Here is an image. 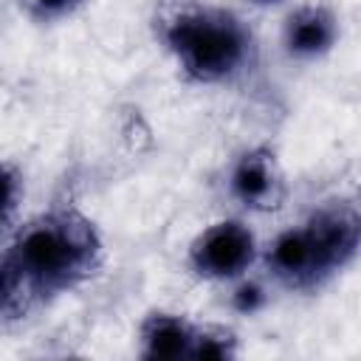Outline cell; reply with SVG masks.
Wrapping results in <instances>:
<instances>
[{
  "mask_svg": "<svg viewBox=\"0 0 361 361\" xmlns=\"http://www.w3.org/2000/svg\"><path fill=\"white\" fill-rule=\"evenodd\" d=\"M164 39L186 76L197 82H220L243 68L251 48L245 25L223 8L183 6L164 23Z\"/></svg>",
  "mask_w": 361,
  "mask_h": 361,
  "instance_id": "3957f363",
  "label": "cell"
},
{
  "mask_svg": "<svg viewBox=\"0 0 361 361\" xmlns=\"http://www.w3.org/2000/svg\"><path fill=\"white\" fill-rule=\"evenodd\" d=\"M254 3H276V0H254Z\"/></svg>",
  "mask_w": 361,
  "mask_h": 361,
  "instance_id": "7c38bea8",
  "label": "cell"
},
{
  "mask_svg": "<svg viewBox=\"0 0 361 361\" xmlns=\"http://www.w3.org/2000/svg\"><path fill=\"white\" fill-rule=\"evenodd\" d=\"M336 34V17L324 6H302L285 20V48L302 59L327 54Z\"/></svg>",
  "mask_w": 361,
  "mask_h": 361,
  "instance_id": "8992f818",
  "label": "cell"
},
{
  "mask_svg": "<svg viewBox=\"0 0 361 361\" xmlns=\"http://www.w3.org/2000/svg\"><path fill=\"white\" fill-rule=\"evenodd\" d=\"M17 186H20V178L14 175L11 166H6V223H11V214L17 206Z\"/></svg>",
  "mask_w": 361,
  "mask_h": 361,
  "instance_id": "8fae6325",
  "label": "cell"
},
{
  "mask_svg": "<svg viewBox=\"0 0 361 361\" xmlns=\"http://www.w3.org/2000/svg\"><path fill=\"white\" fill-rule=\"evenodd\" d=\"M189 259L200 276L209 279L240 276L254 259V234L248 226L237 220L214 223L192 243Z\"/></svg>",
  "mask_w": 361,
  "mask_h": 361,
  "instance_id": "277c9868",
  "label": "cell"
},
{
  "mask_svg": "<svg viewBox=\"0 0 361 361\" xmlns=\"http://www.w3.org/2000/svg\"><path fill=\"white\" fill-rule=\"evenodd\" d=\"M237 338L223 327H197L189 358H234Z\"/></svg>",
  "mask_w": 361,
  "mask_h": 361,
  "instance_id": "ba28073f",
  "label": "cell"
},
{
  "mask_svg": "<svg viewBox=\"0 0 361 361\" xmlns=\"http://www.w3.org/2000/svg\"><path fill=\"white\" fill-rule=\"evenodd\" d=\"M34 17H62L68 14L71 8H76L82 0H20Z\"/></svg>",
  "mask_w": 361,
  "mask_h": 361,
  "instance_id": "9c48e42d",
  "label": "cell"
},
{
  "mask_svg": "<svg viewBox=\"0 0 361 361\" xmlns=\"http://www.w3.org/2000/svg\"><path fill=\"white\" fill-rule=\"evenodd\" d=\"M262 290L257 285H243L237 293H234V307L237 310H257L262 305Z\"/></svg>",
  "mask_w": 361,
  "mask_h": 361,
  "instance_id": "30bf717a",
  "label": "cell"
},
{
  "mask_svg": "<svg viewBox=\"0 0 361 361\" xmlns=\"http://www.w3.org/2000/svg\"><path fill=\"white\" fill-rule=\"evenodd\" d=\"M99 259L102 240L76 209H51L28 220L3 257V316L17 319L45 296L79 285Z\"/></svg>",
  "mask_w": 361,
  "mask_h": 361,
  "instance_id": "6da1fadb",
  "label": "cell"
},
{
  "mask_svg": "<svg viewBox=\"0 0 361 361\" xmlns=\"http://www.w3.org/2000/svg\"><path fill=\"white\" fill-rule=\"evenodd\" d=\"M195 330L175 313H149L141 324V355L152 361H175L192 355Z\"/></svg>",
  "mask_w": 361,
  "mask_h": 361,
  "instance_id": "52a82bcc",
  "label": "cell"
},
{
  "mask_svg": "<svg viewBox=\"0 0 361 361\" xmlns=\"http://www.w3.org/2000/svg\"><path fill=\"white\" fill-rule=\"evenodd\" d=\"M361 248V214L333 203L307 223L279 234L268 251V268L288 288H313L344 268Z\"/></svg>",
  "mask_w": 361,
  "mask_h": 361,
  "instance_id": "7a4b0ae2",
  "label": "cell"
},
{
  "mask_svg": "<svg viewBox=\"0 0 361 361\" xmlns=\"http://www.w3.org/2000/svg\"><path fill=\"white\" fill-rule=\"evenodd\" d=\"M231 195L254 212H274L285 200V175L268 147H254L240 155L231 169Z\"/></svg>",
  "mask_w": 361,
  "mask_h": 361,
  "instance_id": "5b68a950",
  "label": "cell"
}]
</instances>
